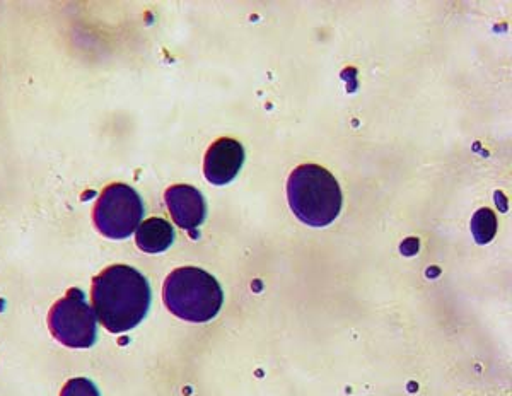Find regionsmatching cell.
Listing matches in <instances>:
<instances>
[{"label": "cell", "instance_id": "1", "mask_svg": "<svg viewBox=\"0 0 512 396\" xmlns=\"http://www.w3.org/2000/svg\"><path fill=\"white\" fill-rule=\"evenodd\" d=\"M151 286L139 270L111 265L93 280L96 320L111 333H127L142 323L151 308Z\"/></svg>", "mask_w": 512, "mask_h": 396}, {"label": "cell", "instance_id": "2", "mask_svg": "<svg viewBox=\"0 0 512 396\" xmlns=\"http://www.w3.org/2000/svg\"><path fill=\"white\" fill-rule=\"evenodd\" d=\"M287 198L294 216L311 228H325L342 210V190L330 171L303 164L287 180Z\"/></svg>", "mask_w": 512, "mask_h": 396}, {"label": "cell", "instance_id": "3", "mask_svg": "<svg viewBox=\"0 0 512 396\" xmlns=\"http://www.w3.org/2000/svg\"><path fill=\"white\" fill-rule=\"evenodd\" d=\"M163 299L166 308L180 320L205 323L219 315L224 292L209 272L197 267H181L164 280Z\"/></svg>", "mask_w": 512, "mask_h": 396}, {"label": "cell", "instance_id": "4", "mask_svg": "<svg viewBox=\"0 0 512 396\" xmlns=\"http://www.w3.org/2000/svg\"><path fill=\"white\" fill-rule=\"evenodd\" d=\"M144 217V204L134 188L113 183L94 205V226L105 238L125 239L134 234Z\"/></svg>", "mask_w": 512, "mask_h": 396}, {"label": "cell", "instance_id": "5", "mask_svg": "<svg viewBox=\"0 0 512 396\" xmlns=\"http://www.w3.org/2000/svg\"><path fill=\"white\" fill-rule=\"evenodd\" d=\"M48 327L53 337L70 349H89L98 338L96 315L81 289H70L64 299L53 304Z\"/></svg>", "mask_w": 512, "mask_h": 396}, {"label": "cell", "instance_id": "6", "mask_svg": "<svg viewBox=\"0 0 512 396\" xmlns=\"http://www.w3.org/2000/svg\"><path fill=\"white\" fill-rule=\"evenodd\" d=\"M243 163H245V149L238 140L229 139V137L216 140L205 154V178L212 185L222 187L238 176Z\"/></svg>", "mask_w": 512, "mask_h": 396}, {"label": "cell", "instance_id": "7", "mask_svg": "<svg viewBox=\"0 0 512 396\" xmlns=\"http://www.w3.org/2000/svg\"><path fill=\"white\" fill-rule=\"evenodd\" d=\"M164 200L178 228L197 233L207 217V205L200 190L190 185H173L164 193Z\"/></svg>", "mask_w": 512, "mask_h": 396}, {"label": "cell", "instance_id": "8", "mask_svg": "<svg viewBox=\"0 0 512 396\" xmlns=\"http://www.w3.org/2000/svg\"><path fill=\"white\" fill-rule=\"evenodd\" d=\"M175 241V229L161 217H151L142 222L135 234V243L144 253H163Z\"/></svg>", "mask_w": 512, "mask_h": 396}, {"label": "cell", "instance_id": "9", "mask_svg": "<svg viewBox=\"0 0 512 396\" xmlns=\"http://www.w3.org/2000/svg\"><path fill=\"white\" fill-rule=\"evenodd\" d=\"M472 234L478 245H487L497 234V217L490 209H480L472 219Z\"/></svg>", "mask_w": 512, "mask_h": 396}, {"label": "cell", "instance_id": "10", "mask_svg": "<svg viewBox=\"0 0 512 396\" xmlns=\"http://www.w3.org/2000/svg\"><path fill=\"white\" fill-rule=\"evenodd\" d=\"M60 396H99V391L93 381L86 378H74L65 383Z\"/></svg>", "mask_w": 512, "mask_h": 396}]
</instances>
